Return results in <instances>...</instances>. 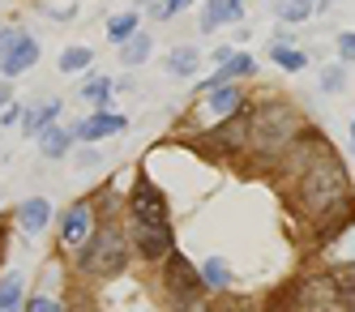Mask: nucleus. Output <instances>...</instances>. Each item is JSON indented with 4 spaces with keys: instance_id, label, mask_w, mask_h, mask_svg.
<instances>
[{
    "instance_id": "1",
    "label": "nucleus",
    "mask_w": 355,
    "mask_h": 312,
    "mask_svg": "<svg viewBox=\"0 0 355 312\" xmlns=\"http://www.w3.org/2000/svg\"><path fill=\"white\" fill-rule=\"evenodd\" d=\"M295 201H300V210L309 214V218H317V223H325L334 210L347 205V171H343V163L325 146L313 154L309 163H304Z\"/></svg>"
},
{
    "instance_id": "2",
    "label": "nucleus",
    "mask_w": 355,
    "mask_h": 312,
    "mask_svg": "<svg viewBox=\"0 0 355 312\" xmlns=\"http://www.w3.org/2000/svg\"><path fill=\"white\" fill-rule=\"evenodd\" d=\"M295 133H300V120H295L291 107H261L248 120V141L257 154H270V150L287 154L295 146Z\"/></svg>"
},
{
    "instance_id": "3",
    "label": "nucleus",
    "mask_w": 355,
    "mask_h": 312,
    "mask_svg": "<svg viewBox=\"0 0 355 312\" xmlns=\"http://www.w3.org/2000/svg\"><path fill=\"white\" fill-rule=\"evenodd\" d=\"M82 270L86 274H120L124 270V240L116 227H103V231H90V240L82 244Z\"/></svg>"
},
{
    "instance_id": "4",
    "label": "nucleus",
    "mask_w": 355,
    "mask_h": 312,
    "mask_svg": "<svg viewBox=\"0 0 355 312\" xmlns=\"http://www.w3.org/2000/svg\"><path fill=\"white\" fill-rule=\"evenodd\" d=\"M295 312H351L338 278H304L295 287Z\"/></svg>"
},
{
    "instance_id": "5",
    "label": "nucleus",
    "mask_w": 355,
    "mask_h": 312,
    "mask_svg": "<svg viewBox=\"0 0 355 312\" xmlns=\"http://www.w3.org/2000/svg\"><path fill=\"white\" fill-rule=\"evenodd\" d=\"M133 248L146 257V261H163V257H171V227L167 223H137Z\"/></svg>"
},
{
    "instance_id": "6",
    "label": "nucleus",
    "mask_w": 355,
    "mask_h": 312,
    "mask_svg": "<svg viewBox=\"0 0 355 312\" xmlns=\"http://www.w3.org/2000/svg\"><path fill=\"white\" fill-rule=\"evenodd\" d=\"M133 223H167V201L150 180L133 189Z\"/></svg>"
},
{
    "instance_id": "7",
    "label": "nucleus",
    "mask_w": 355,
    "mask_h": 312,
    "mask_svg": "<svg viewBox=\"0 0 355 312\" xmlns=\"http://www.w3.org/2000/svg\"><path fill=\"white\" fill-rule=\"evenodd\" d=\"M90 231H94V210H90V201L73 205V210L64 214V227H60V236H64V248H73V252H78V248L90 240Z\"/></svg>"
},
{
    "instance_id": "8",
    "label": "nucleus",
    "mask_w": 355,
    "mask_h": 312,
    "mask_svg": "<svg viewBox=\"0 0 355 312\" xmlns=\"http://www.w3.org/2000/svg\"><path fill=\"white\" fill-rule=\"evenodd\" d=\"M35 60H39V43H35L31 35H21V39H17V47L9 51L5 60H0V73H5V77H17V73H26Z\"/></svg>"
},
{
    "instance_id": "9",
    "label": "nucleus",
    "mask_w": 355,
    "mask_h": 312,
    "mask_svg": "<svg viewBox=\"0 0 355 312\" xmlns=\"http://www.w3.org/2000/svg\"><path fill=\"white\" fill-rule=\"evenodd\" d=\"M124 128V116H112V112H103V116H90V120H82L78 128H73V137H82V141H98V137H112V133H120Z\"/></svg>"
},
{
    "instance_id": "10",
    "label": "nucleus",
    "mask_w": 355,
    "mask_h": 312,
    "mask_svg": "<svg viewBox=\"0 0 355 312\" xmlns=\"http://www.w3.org/2000/svg\"><path fill=\"white\" fill-rule=\"evenodd\" d=\"M17 223L26 236H39V231L52 223V205H47L43 197H31V201H21V210H17Z\"/></svg>"
},
{
    "instance_id": "11",
    "label": "nucleus",
    "mask_w": 355,
    "mask_h": 312,
    "mask_svg": "<svg viewBox=\"0 0 355 312\" xmlns=\"http://www.w3.org/2000/svg\"><path fill=\"white\" fill-rule=\"evenodd\" d=\"M167 282H171L175 295H193L197 291V274H193V266L184 261V257H171L167 261Z\"/></svg>"
},
{
    "instance_id": "12",
    "label": "nucleus",
    "mask_w": 355,
    "mask_h": 312,
    "mask_svg": "<svg viewBox=\"0 0 355 312\" xmlns=\"http://www.w3.org/2000/svg\"><path fill=\"white\" fill-rule=\"evenodd\" d=\"M236 107H240V90H236L232 82L210 90V116H214V120H227V116H232Z\"/></svg>"
},
{
    "instance_id": "13",
    "label": "nucleus",
    "mask_w": 355,
    "mask_h": 312,
    "mask_svg": "<svg viewBox=\"0 0 355 312\" xmlns=\"http://www.w3.org/2000/svg\"><path fill=\"white\" fill-rule=\"evenodd\" d=\"M69 141H73V128H47V133H39L43 159H60V154L69 150Z\"/></svg>"
},
{
    "instance_id": "14",
    "label": "nucleus",
    "mask_w": 355,
    "mask_h": 312,
    "mask_svg": "<svg viewBox=\"0 0 355 312\" xmlns=\"http://www.w3.org/2000/svg\"><path fill=\"white\" fill-rule=\"evenodd\" d=\"M227 282H232V270H227L223 257H210L206 266H201V287H210V291H223Z\"/></svg>"
},
{
    "instance_id": "15",
    "label": "nucleus",
    "mask_w": 355,
    "mask_h": 312,
    "mask_svg": "<svg viewBox=\"0 0 355 312\" xmlns=\"http://www.w3.org/2000/svg\"><path fill=\"white\" fill-rule=\"evenodd\" d=\"M120 60H124V64H141V60H150V35H129V39H124Z\"/></svg>"
},
{
    "instance_id": "16",
    "label": "nucleus",
    "mask_w": 355,
    "mask_h": 312,
    "mask_svg": "<svg viewBox=\"0 0 355 312\" xmlns=\"http://www.w3.org/2000/svg\"><path fill=\"white\" fill-rule=\"evenodd\" d=\"M56 112H60V103H56V98L39 103V107H35V112L26 116V133H43V128H47V124L56 120Z\"/></svg>"
},
{
    "instance_id": "17",
    "label": "nucleus",
    "mask_w": 355,
    "mask_h": 312,
    "mask_svg": "<svg viewBox=\"0 0 355 312\" xmlns=\"http://www.w3.org/2000/svg\"><path fill=\"white\" fill-rule=\"evenodd\" d=\"M167 69H171L175 77H193V73H197V51H193V47H175L171 56H167Z\"/></svg>"
},
{
    "instance_id": "18",
    "label": "nucleus",
    "mask_w": 355,
    "mask_h": 312,
    "mask_svg": "<svg viewBox=\"0 0 355 312\" xmlns=\"http://www.w3.org/2000/svg\"><path fill=\"white\" fill-rule=\"evenodd\" d=\"M287 43H291V39L283 35V39H278V43L270 47V56H274L278 64H283V69H291V73H295V69H304V51H295V47H287Z\"/></svg>"
},
{
    "instance_id": "19",
    "label": "nucleus",
    "mask_w": 355,
    "mask_h": 312,
    "mask_svg": "<svg viewBox=\"0 0 355 312\" xmlns=\"http://www.w3.org/2000/svg\"><path fill=\"white\" fill-rule=\"evenodd\" d=\"M21 304V274H9L0 282V312H13Z\"/></svg>"
},
{
    "instance_id": "20",
    "label": "nucleus",
    "mask_w": 355,
    "mask_h": 312,
    "mask_svg": "<svg viewBox=\"0 0 355 312\" xmlns=\"http://www.w3.org/2000/svg\"><path fill=\"white\" fill-rule=\"evenodd\" d=\"M90 64V47H64L60 51V73H78Z\"/></svg>"
},
{
    "instance_id": "21",
    "label": "nucleus",
    "mask_w": 355,
    "mask_h": 312,
    "mask_svg": "<svg viewBox=\"0 0 355 312\" xmlns=\"http://www.w3.org/2000/svg\"><path fill=\"white\" fill-rule=\"evenodd\" d=\"M137 31V13H120L116 21H107V35H112V43H124Z\"/></svg>"
},
{
    "instance_id": "22",
    "label": "nucleus",
    "mask_w": 355,
    "mask_h": 312,
    "mask_svg": "<svg viewBox=\"0 0 355 312\" xmlns=\"http://www.w3.org/2000/svg\"><path fill=\"white\" fill-rule=\"evenodd\" d=\"M313 13V0H287V5H278V17L283 21H304Z\"/></svg>"
},
{
    "instance_id": "23",
    "label": "nucleus",
    "mask_w": 355,
    "mask_h": 312,
    "mask_svg": "<svg viewBox=\"0 0 355 312\" xmlns=\"http://www.w3.org/2000/svg\"><path fill=\"white\" fill-rule=\"evenodd\" d=\"M82 94H86L90 103H107V98H112V77H98V82H90Z\"/></svg>"
},
{
    "instance_id": "24",
    "label": "nucleus",
    "mask_w": 355,
    "mask_h": 312,
    "mask_svg": "<svg viewBox=\"0 0 355 312\" xmlns=\"http://www.w3.org/2000/svg\"><path fill=\"white\" fill-rule=\"evenodd\" d=\"M21 35H26V31H17V26H0V60H5L9 51L17 47V39H21Z\"/></svg>"
},
{
    "instance_id": "25",
    "label": "nucleus",
    "mask_w": 355,
    "mask_h": 312,
    "mask_svg": "<svg viewBox=\"0 0 355 312\" xmlns=\"http://www.w3.org/2000/svg\"><path fill=\"white\" fill-rule=\"evenodd\" d=\"M26 312H64L56 300H47V295H35L31 304H26Z\"/></svg>"
},
{
    "instance_id": "26",
    "label": "nucleus",
    "mask_w": 355,
    "mask_h": 312,
    "mask_svg": "<svg viewBox=\"0 0 355 312\" xmlns=\"http://www.w3.org/2000/svg\"><path fill=\"white\" fill-rule=\"evenodd\" d=\"M321 90H343V69H325V77H321Z\"/></svg>"
},
{
    "instance_id": "27",
    "label": "nucleus",
    "mask_w": 355,
    "mask_h": 312,
    "mask_svg": "<svg viewBox=\"0 0 355 312\" xmlns=\"http://www.w3.org/2000/svg\"><path fill=\"white\" fill-rule=\"evenodd\" d=\"M338 56H343V60H351V64H355V35H351V31H347V35H343V39H338Z\"/></svg>"
},
{
    "instance_id": "28",
    "label": "nucleus",
    "mask_w": 355,
    "mask_h": 312,
    "mask_svg": "<svg viewBox=\"0 0 355 312\" xmlns=\"http://www.w3.org/2000/svg\"><path fill=\"white\" fill-rule=\"evenodd\" d=\"M193 5V0H167V5L159 9V17H175V13H180V9H189Z\"/></svg>"
},
{
    "instance_id": "29",
    "label": "nucleus",
    "mask_w": 355,
    "mask_h": 312,
    "mask_svg": "<svg viewBox=\"0 0 355 312\" xmlns=\"http://www.w3.org/2000/svg\"><path fill=\"white\" fill-rule=\"evenodd\" d=\"M17 112H21V107H17V103H9V112H0V124H5V128H9V124H17V120H21Z\"/></svg>"
},
{
    "instance_id": "30",
    "label": "nucleus",
    "mask_w": 355,
    "mask_h": 312,
    "mask_svg": "<svg viewBox=\"0 0 355 312\" xmlns=\"http://www.w3.org/2000/svg\"><path fill=\"white\" fill-rule=\"evenodd\" d=\"M5 98H9V90H5V86H0V107H5Z\"/></svg>"
},
{
    "instance_id": "31",
    "label": "nucleus",
    "mask_w": 355,
    "mask_h": 312,
    "mask_svg": "<svg viewBox=\"0 0 355 312\" xmlns=\"http://www.w3.org/2000/svg\"><path fill=\"white\" fill-rule=\"evenodd\" d=\"M351 137H355V124H351Z\"/></svg>"
}]
</instances>
